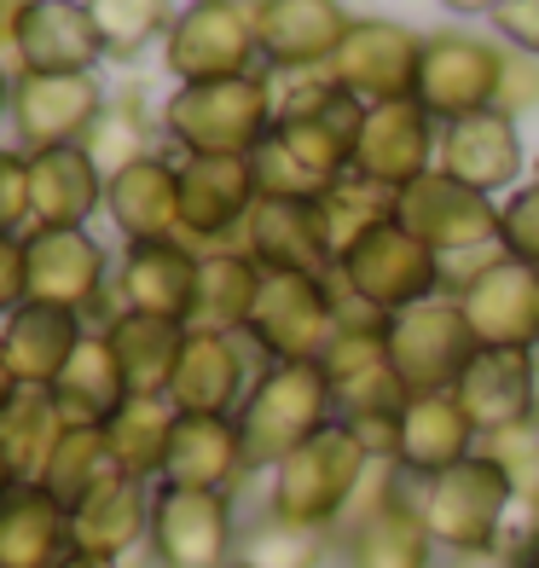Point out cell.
<instances>
[{
	"label": "cell",
	"mask_w": 539,
	"mask_h": 568,
	"mask_svg": "<svg viewBox=\"0 0 539 568\" xmlns=\"http://www.w3.org/2000/svg\"><path fill=\"white\" fill-rule=\"evenodd\" d=\"M359 122H366V105H359L354 93H343L330 75L302 82L285 105H278L267 140L255 145V158H250L262 197L319 203L354 169Z\"/></svg>",
	"instance_id": "obj_1"
},
{
	"label": "cell",
	"mask_w": 539,
	"mask_h": 568,
	"mask_svg": "<svg viewBox=\"0 0 539 568\" xmlns=\"http://www.w3.org/2000/svg\"><path fill=\"white\" fill-rule=\"evenodd\" d=\"M372 453L366 442L343 424V418H330L314 442H302L285 464L273 470V494H267V510L273 516H285V523L296 528H337L343 516L354 510L359 499V487H366L372 476Z\"/></svg>",
	"instance_id": "obj_2"
},
{
	"label": "cell",
	"mask_w": 539,
	"mask_h": 568,
	"mask_svg": "<svg viewBox=\"0 0 539 568\" xmlns=\"http://www.w3.org/2000/svg\"><path fill=\"white\" fill-rule=\"evenodd\" d=\"M330 377L319 359H278L250 383V395L238 406V435H244V458L250 470H278L302 442L330 424Z\"/></svg>",
	"instance_id": "obj_3"
},
{
	"label": "cell",
	"mask_w": 539,
	"mask_h": 568,
	"mask_svg": "<svg viewBox=\"0 0 539 568\" xmlns=\"http://www.w3.org/2000/svg\"><path fill=\"white\" fill-rule=\"evenodd\" d=\"M278 116L267 75H233V82H186L169 93L163 128L186 158H255Z\"/></svg>",
	"instance_id": "obj_4"
},
{
	"label": "cell",
	"mask_w": 539,
	"mask_h": 568,
	"mask_svg": "<svg viewBox=\"0 0 539 568\" xmlns=\"http://www.w3.org/2000/svg\"><path fill=\"white\" fill-rule=\"evenodd\" d=\"M517 505L510 481L499 476V464H487L481 453H470L465 464L418 481V510L435 534V546L452 557H487L499 551L505 534V510Z\"/></svg>",
	"instance_id": "obj_5"
},
{
	"label": "cell",
	"mask_w": 539,
	"mask_h": 568,
	"mask_svg": "<svg viewBox=\"0 0 539 568\" xmlns=\"http://www.w3.org/2000/svg\"><path fill=\"white\" fill-rule=\"evenodd\" d=\"M337 278H343V291L366 307V314L389 320V314H400V307H413V302L441 296L447 267H441V255H435L429 244H418L400 221H383L337 262Z\"/></svg>",
	"instance_id": "obj_6"
},
{
	"label": "cell",
	"mask_w": 539,
	"mask_h": 568,
	"mask_svg": "<svg viewBox=\"0 0 539 568\" xmlns=\"http://www.w3.org/2000/svg\"><path fill=\"white\" fill-rule=\"evenodd\" d=\"M383 337H389V359L406 395H452L465 366L481 354L458 296H429L400 307V314L383 320Z\"/></svg>",
	"instance_id": "obj_7"
},
{
	"label": "cell",
	"mask_w": 539,
	"mask_h": 568,
	"mask_svg": "<svg viewBox=\"0 0 539 568\" xmlns=\"http://www.w3.org/2000/svg\"><path fill=\"white\" fill-rule=\"evenodd\" d=\"M262 0H192L174 18L163 41V64L174 82H233V75H255L250 64L262 59V36H255Z\"/></svg>",
	"instance_id": "obj_8"
},
{
	"label": "cell",
	"mask_w": 539,
	"mask_h": 568,
	"mask_svg": "<svg viewBox=\"0 0 539 568\" xmlns=\"http://www.w3.org/2000/svg\"><path fill=\"white\" fill-rule=\"evenodd\" d=\"M505 64L510 47L470 36V30H435L424 36V59H418V105L435 122H458L476 111H499L505 99Z\"/></svg>",
	"instance_id": "obj_9"
},
{
	"label": "cell",
	"mask_w": 539,
	"mask_h": 568,
	"mask_svg": "<svg viewBox=\"0 0 539 568\" xmlns=\"http://www.w3.org/2000/svg\"><path fill=\"white\" fill-rule=\"evenodd\" d=\"M250 343L278 359H325L343 331V307L319 273H262V296L250 307Z\"/></svg>",
	"instance_id": "obj_10"
},
{
	"label": "cell",
	"mask_w": 539,
	"mask_h": 568,
	"mask_svg": "<svg viewBox=\"0 0 539 568\" xmlns=\"http://www.w3.org/2000/svg\"><path fill=\"white\" fill-rule=\"evenodd\" d=\"M255 203H262V186H255L250 158H186L180 163V244H192L197 255H244Z\"/></svg>",
	"instance_id": "obj_11"
},
{
	"label": "cell",
	"mask_w": 539,
	"mask_h": 568,
	"mask_svg": "<svg viewBox=\"0 0 539 568\" xmlns=\"http://www.w3.org/2000/svg\"><path fill=\"white\" fill-rule=\"evenodd\" d=\"M395 221L413 232L418 244H429L441 255V267L452 255H476L487 262V250L499 244V203L487 192H470L458 186L452 174L429 169L424 180H413L400 197H395Z\"/></svg>",
	"instance_id": "obj_12"
},
{
	"label": "cell",
	"mask_w": 539,
	"mask_h": 568,
	"mask_svg": "<svg viewBox=\"0 0 539 568\" xmlns=\"http://www.w3.org/2000/svg\"><path fill=\"white\" fill-rule=\"evenodd\" d=\"M343 562L348 568H435V534L418 510V494H406L395 470L372 494L359 487L354 510L343 516Z\"/></svg>",
	"instance_id": "obj_13"
},
{
	"label": "cell",
	"mask_w": 539,
	"mask_h": 568,
	"mask_svg": "<svg viewBox=\"0 0 539 568\" xmlns=\"http://www.w3.org/2000/svg\"><path fill=\"white\" fill-rule=\"evenodd\" d=\"M151 562L157 568H233L238 528L233 494H203V487H157L151 494Z\"/></svg>",
	"instance_id": "obj_14"
},
{
	"label": "cell",
	"mask_w": 539,
	"mask_h": 568,
	"mask_svg": "<svg viewBox=\"0 0 539 568\" xmlns=\"http://www.w3.org/2000/svg\"><path fill=\"white\" fill-rule=\"evenodd\" d=\"M418 59H424L418 30H406L395 18H354L348 41L325 64V75L343 93H354L359 105H395V99L418 93Z\"/></svg>",
	"instance_id": "obj_15"
},
{
	"label": "cell",
	"mask_w": 539,
	"mask_h": 568,
	"mask_svg": "<svg viewBox=\"0 0 539 568\" xmlns=\"http://www.w3.org/2000/svg\"><path fill=\"white\" fill-rule=\"evenodd\" d=\"M452 296L481 348H517V354L539 348V267L517 262V255H494Z\"/></svg>",
	"instance_id": "obj_16"
},
{
	"label": "cell",
	"mask_w": 539,
	"mask_h": 568,
	"mask_svg": "<svg viewBox=\"0 0 539 568\" xmlns=\"http://www.w3.org/2000/svg\"><path fill=\"white\" fill-rule=\"evenodd\" d=\"M111 111L99 75H18L12 82V128L23 158L59 145H82L93 122Z\"/></svg>",
	"instance_id": "obj_17"
},
{
	"label": "cell",
	"mask_w": 539,
	"mask_h": 568,
	"mask_svg": "<svg viewBox=\"0 0 539 568\" xmlns=\"http://www.w3.org/2000/svg\"><path fill=\"white\" fill-rule=\"evenodd\" d=\"M325 377H330V400H337V418H383V412L406 406V383L395 377L389 359V337H383V320H343L337 343L325 348Z\"/></svg>",
	"instance_id": "obj_18"
},
{
	"label": "cell",
	"mask_w": 539,
	"mask_h": 568,
	"mask_svg": "<svg viewBox=\"0 0 539 568\" xmlns=\"http://www.w3.org/2000/svg\"><path fill=\"white\" fill-rule=\"evenodd\" d=\"M435 116L418 99H395V105H366L359 122V145H354V174L377 180L389 192H406L413 180H424L435 169Z\"/></svg>",
	"instance_id": "obj_19"
},
{
	"label": "cell",
	"mask_w": 539,
	"mask_h": 568,
	"mask_svg": "<svg viewBox=\"0 0 539 568\" xmlns=\"http://www.w3.org/2000/svg\"><path fill=\"white\" fill-rule=\"evenodd\" d=\"M197 267H203V255H197L192 244H180V239L128 244V250H122V267H116L122 314H151V320L192 325Z\"/></svg>",
	"instance_id": "obj_20"
},
{
	"label": "cell",
	"mask_w": 539,
	"mask_h": 568,
	"mask_svg": "<svg viewBox=\"0 0 539 568\" xmlns=\"http://www.w3.org/2000/svg\"><path fill=\"white\" fill-rule=\"evenodd\" d=\"M12 53L18 75H93V64L105 59V41L82 0H30V12L18 18Z\"/></svg>",
	"instance_id": "obj_21"
},
{
	"label": "cell",
	"mask_w": 539,
	"mask_h": 568,
	"mask_svg": "<svg viewBox=\"0 0 539 568\" xmlns=\"http://www.w3.org/2000/svg\"><path fill=\"white\" fill-rule=\"evenodd\" d=\"M23 262H30V302L64 307V314H88L105 296L111 262L99 239L82 232H23Z\"/></svg>",
	"instance_id": "obj_22"
},
{
	"label": "cell",
	"mask_w": 539,
	"mask_h": 568,
	"mask_svg": "<svg viewBox=\"0 0 539 568\" xmlns=\"http://www.w3.org/2000/svg\"><path fill=\"white\" fill-rule=\"evenodd\" d=\"M244 395H250V366H244L238 337L186 331V348H180V366L169 383L174 412H186V418H238Z\"/></svg>",
	"instance_id": "obj_23"
},
{
	"label": "cell",
	"mask_w": 539,
	"mask_h": 568,
	"mask_svg": "<svg viewBox=\"0 0 539 568\" xmlns=\"http://www.w3.org/2000/svg\"><path fill=\"white\" fill-rule=\"evenodd\" d=\"M435 169L452 174L458 186H470V192H487V197L505 192L510 180L522 174V134H517V116H505V111H476V116L441 122Z\"/></svg>",
	"instance_id": "obj_24"
},
{
	"label": "cell",
	"mask_w": 539,
	"mask_h": 568,
	"mask_svg": "<svg viewBox=\"0 0 539 568\" xmlns=\"http://www.w3.org/2000/svg\"><path fill=\"white\" fill-rule=\"evenodd\" d=\"M354 18L343 0H262L255 36H262V59L273 70H325L348 41Z\"/></svg>",
	"instance_id": "obj_25"
},
{
	"label": "cell",
	"mask_w": 539,
	"mask_h": 568,
	"mask_svg": "<svg viewBox=\"0 0 539 568\" xmlns=\"http://www.w3.org/2000/svg\"><path fill=\"white\" fill-rule=\"evenodd\" d=\"M105 210V174L82 145L30 158V232H82Z\"/></svg>",
	"instance_id": "obj_26"
},
{
	"label": "cell",
	"mask_w": 539,
	"mask_h": 568,
	"mask_svg": "<svg viewBox=\"0 0 539 568\" xmlns=\"http://www.w3.org/2000/svg\"><path fill=\"white\" fill-rule=\"evenodd\" d=\"M476 424L458 406V395H406L400 406V447H395V470L406 476H441L452 464H465L476 453Z\"/></svg>",
	"instance_id": "obj_27"
},
{
	"label": "cell",
	"mask_w": 539,
	"mask_h": 568,
	"mask_svg": "<svg viewBox=\"0 0 539 568\" xmlns=\"http://www.w3.org/2000/svg\"><path fill=\"white\" fill-rule=\"evenodd\" d=\"M244 255L262 273H319L337 267L325 244V226L314 203H285V197H262L244 226Z\"/></svg>",
	"instance_id": "obj_28"
},
{
	"label": "cell",
	"mask_w": 539,
	"mask_h": 568,
	"mask_svg": "<svg viewBox=\"0 0 539 568\" xmlns=\"http://www.w3.org/2000/svg\"><path fill=\"white\" fill-rule=\"evenodd\" d=\"M250 476L238 418H186L180 412L174 442L163 458V487H203V494H233Z\"/></svg>",
	"instance_id": "obj_29"
},
{
	"label": "cell",
	"mask_w": 539,
	"mask_h": 568,
	"mask_svg": "<svg viewBox=\"0 0 539 568\" xmlns=\"http://www.w3.org/2000/svg\"><path fill=\"white\" fill-rule=\"evenodd\" d=\"M105 210L128 244L180 239V169L169 158H140L105 180Z\"/></svg>",
	"instance_id": "obj_30"
},
{
	"label": "cell",
	"mask_w": 539,
	"mask_h": 568,
	"mask_svg": "<svg viewBox=\"0 0 539 568\" xmlns=\"http://www.w3.org/2000/svg\"><path fill=\"white\" fill-rule=\"evenodd\" d=\"M82 337H88L82 314H64V307H47V302H23L0 325V359H7V372L23 389H53Z\"/></svg>",
	"instance_id": "obj_31"
},
{
	"label": "cell",
	"mask_w": 539,
	"mask_h": 568,
	"mask_svg": "<svg viewBox=\"0 0 539 568\" xmlns=\"http://www.w3.org/2000/svg\"><path fill=\"white\" fill-rule=\"evenodd\" d=\"M140 539H151V487L134 476H111L70 510V551L122 562Z\"/></svg>",
	"instance_id": "obj_32"
},
{
	"label": "cell",
	"mask_w": 539,
	"mask_h": 568,
	"mask_svg": "<svg viewBox=\"0 0 539 568\" xmlns=\"http://www.w3.org/2000/svg\"><path fill=\"white\" fill-rule=\"evenodd\" d=\"M458 406L470 412L476 435H494L505 424L533 418V354L517 348H481L458 377Z\"/></svg>",
	"instance_id": "obj_33"
},
{
	"label": "cell",
	"mask_w": 539,
	"mask_h": 568,
	"mask_svg": "<svg viewBox=\"0 0 539 568\" xmlns=\"http://www.w3.org/2000/svg\"><path fill=\"white\" fill-rule=\"evenodd\" d=\"M70 557V510L41 481L0 499V568H59Z\"/></svg>",
	"instance_id": "obj_34"
},
{
	"label": "cell",
	"mask_w": 539,
	"mask_h": 568,
	"mask_svg": "<svg viewBox=\"0 0 539 568\" xmlns=\"http://www.w3.org/2000/svg\"><path fill=\"white\" fill-rule=\"evenodd\" d=\"M53 400L64 412V424H82V429H105L116 412H122L128 377H122V359H116L105 331H88V337L75 343L70 366L53 383Z\"/></svg>",
	"instance_id": "obj_35"
},
{
	"label": "cell",
	"mask_w": 539,
	"mask_h": 568,
	"mask_svg": "<svg viewBox=\"0 0 539 568\" xmlns=\"http://www.w3.org/2000/svg\"><path fill=\"white\" fill-rule=\"evenodd\" d=\"M105 337L122 359L128 395H169L180 348H186V325L174 320H151V314H116L105 325Z\"/></svg>",
	"instance_id": "obj_36"
},
{
	"label": "cell",
	"mask_w": 539,
	"mask_h": 568,
	"mask_svg": "<svg viewBox=\"0 0 539 568\" xmlns=\"http://www.w3.org/2000/svg\"><path fill=\"white\" fill-rule=\"evenodd\" d=\"M262 296V267L238 250H221V255H203L197 267V302H192V325L186 331H226L238 337L250 325V307Z\"/></svg>",
	"instance_id": "obj_37"
},
{
	"label": "cell",
	"mask_w": 539,
	"mask_h": 568,
	"mask_svg": "<svg viewBox=\"0 0 539 568\" xmlns=\"http://www.w3.org/2000/svg\"><path fill=\"white\" fill-rule=\"evenodd\" d=\"M174 424H180V412H174L169 395H128L122 412L105 424V442H111V453H116V470L134 476V481L163 476Z\"/></svg>",
	"instance_id": "obj_38"
},
{
	"label": "cell",
	"mask_w": 539,
	"mask_h": 568,
	"mask_svg": "<svg viewBox=\"0 0 539 568\" xmlns=\"http://www.w3.org/2000/svg\"><path fill=\"white\" fill-rule=\"evenodd\" d=\"M64 429L70 424H64L53 389H18V400L0 412V447H7L18 481H41V470H47V458H53Z\"/></svg>",
	"instance_id": "obj_39"
},
{
	"label": "cell",
	"mask_w": 539,
	"mask_h": 568,
	"mask_svg": "<svg viewBox=\"0 0 539 568\" xmlns=\"http://www.w3.org/2000/svg\"><path fill=\"white\" fill-rule=\"evenodd\" d=\"M395 197H400V192H389V186H377V180H366V174L348 169L337 186L314 203L319 226H325V244H330V262H343V255L366 239L372 226L395 221Z\"/></svg>",
	"instance_id": "obj_40"
},
{
	"label": "cell",
	"mask_w": 539,
	"mask_h": 568,
	"mask_svg": "<svg viewBox=\"0 0 539 568\" xmlns=\"http://www.w3.org/2000/svg\"><path fill=\"white\" fill-rule=\"evenodd\" d=\"M111 476H122V470H116V453H111V442H105V429L70 424V429L59 435L53 458H47L41 487H47V494H53L64 510H75V505L93 494V487H105Z\"/></svg>",
	"instance_id": "obj_41"
},
{
	"label": "cell",
	"mask_w": 539,
	"mask_h": 568,
	"mask_svg": "<svg viewBox=\"0 0 539 568\" xmlns=\"http://www.w3.org/2000/svg\"><path fill=\"white\" fill-rule=\"evenodd\" d=\"M99 41H105V59H140L151 41H169L174 30V0H82Z\"/></svg>",
	"instance_id": "obj_42"
},
{
	"label": "cell",
	"mask_w": 539,
	"mask_h": 568,
	"mask_svg": "<svg viewBox=\"0 0 539 568\" xmlns=\"http://www.w3.org/2000/svg\"><path fill=\"white\" fill-rule=\"evenodd\" d=\"M238 562L244 568H319L325 562V534L296 528V523L267 510L262 523L238 539Z\"/></svg>",
	"instance_id": "obj_43"
},
{
	"label": "cell",
	"mask_w": 539,
	"mask_h": 568,
	"mask_svg": "<svg viewBox=\"0 0 539 568\" xmlns=\"http://www.w3.org/2000/svg\"><path fill=\"white\" fill-rule=\"evenodd\" d=\"M476 453L487 464H499V476L510 481L517 505H539V418H522V424H505L494 435H481Z\"/></svg>",
	"instance_id": "obj_44"
},
{
	"label": "cell",
	"mask_w": 539,
	"mask_h": 568,
	"mask_svg": "<svg viewBox=\"0 0 539 568\" xmlns=\"http://www.w3.org/2000/svg\"><path fill=\"white\" fill-rule=\"evenodd\" d=\"M82 151L99 163V174H122L128 163H140V158H151V145H145V122L134 116V111H122V105H111L105 116L93 122V134L82 140Z\"/></svg>",
	"instance_id": "obj_45"
},
{
	"label": "cell",
	"mask_w": 539,
	"mask_h": 568,
	"mask_svg": "<svg viewBox=\"0 0 539 568\" xmlns=\"http://www.w3.org/2000/svg\"><path fill=\"white\" fill-rule=\"evenodd\" d=\"M499 250L539 267V186H522L510 203H499Z\"/></svg>",
	"instance_id": "obj_46"
},
{
	"label": "cell",
	"mask_w": 539,
	"mask_h": 568,
	"mask_svg": "<svg viewBox=\"0 0 539 568\" xmlns=\"http://www.w3.org/2000/svg\"><path fill=\"white\" fill-rule=\"evenodd\" d=\"M30 226V158L0 145V239H23Z\"/></svg>",
	"instance_id": "obj_47"
},
{
	"label": "cell",
	"mask_w": 539,
	"mask_h": 568,
	"mask_svg": "<svg viewBox=\"0 0 539 568\" xmlns=\"http://www.w3.org/2000/svg\"><path fill=\"white\" fill-rule=\"evenodd\" d=\"M494 30H499L505 47L539 59V0H499V7H494Z\"/></svg>",
	"instance_id": "obj_48"
},
{
	"label": "cell",
	"mask_w": 539,
	"mask_h": 568,
	"mask_svg": "<svg viewBox=\"0 0 539 568\" xmlns=\"http://www.w3.org/2000/svg\"><path fill=\"white\" fill-rule=\"evenodd\" d=\"M30 302V262H23V239H0V320H12Z\"/></svg>",
	"instance_id": "obj_49"
},
{
	"label": "cell",
	"mask_w": 539,
	"mask_h": 568,
	"mask_svg": "<svg viewBox=\"0 0 539 568\" xmlns=\"http://www.w3.org/2000/svg\"><path fill=\"white\" fill-rule=\"evenodd\" d=\"M522 105H539V59L517 53L510 47V64H505V99H499V111L505 116H517Z\"/></svg>",
	"instance_id": "obj_50"
},
{
	"label": "cell",
	"mask_w": 539,
	"mask_h": 568,
	"mask_svg": "<svg viewBox=\"0 0 539 568\" xmlns=\"http://www.w3.org/2000/svg\"><path fill=\"white\" fill-rule=\"evenodd\" d=\"M30 12V0H0V47H12L18 36V18Z\"/></svg>",
	"instance_id": "obj_51"
},
{
	"label": "cell",
	"mask_w": 539,
	"mask_h": 568,
	"mask_svg": "<svg viewBox=\"0 0 539 568\" xmlns=\"http://www.w3.org/2000/svg\"><path fill=\"white\" fill-rule=\"evenodd\" d=\"M441 7H447V12H458V18H481V12L494 18V7H499V0H441Z\"/></svg>",
	"instance_id": "obj_52"
},
{
	"label": "cell",
	"mask_w": 539,
	"mask_h": 568,
	"mask_svg": "<svg viewBox=\"0 0 539 568\" xmlns=\"http://www.w3.org/2000/svg\"><path fill=\"white\" fill-rule=\"evenodd\" d=\"M59 568H122L116 557H93V551H70Z\"/></svg>",
	"instance_id": "obj_53"
},
{
	"label": "cell",
	"mask_w": 539,
	"mask_h": 568,
	"mask_svg": "<svg viewBox=\"0 0 539 568\" xmlns=\"http://www.w3.org/2000/svg\"><path fill=\"white\" fill-rule=\"evenodd\" d=\"M18 389H23V383H18V377L7 372V359H0V412H7V406L18 400Z\"/></svg>",
	"instance_id": "obj_54"
},
{
	"label": "cell",
	"mask_w": 539,
	"mask_h": 568,
	"mask_svg": "<svg viewBox=\"0 0 539 568\" xmlns=\"http://www.w3.org/2000/svg\"><path fill=\"white\" fill-rule=\"evenodd\" d=\"M18 487V470H12V458H7V447H0V499H7Z\"/></svg>",
	"instance_id": "obj_55"
},
{
	"label": "cell",
	"mask_w": 539,
	"mask_h": 568,
	"mask_svg": "<svg viewBox=\"0 0 539 568\" xmlns=\"http://www.w3.org/2000/svg\"><path fill=\"white\" fill-rule=\"evenodd\" d=\"M0 116H12V75L0 70Z\"/></svg>",
	"instance_id": "obj_56"
},
{
	"label": "cell",
	"mask_w": 539,
	"mask_h": 568,
	"mask_svg": "<svg viewBox=\"0 0 539 568\" xmlns=\"http://www.w3.org/2000/svg\"><path fill=\"white\" fill-rule=\"evenodd\" d=\"M533 418H539V348H533Z\"/></svg>",
	"instance_id": "obj_57"
},
{
	"label": "cell",
	"mask_w": 539,
	"mask_h": 568,
	"mask_svg": "<svg viewBox=\"0 0 539 568\" xmlns=\"http://www.w3.org/2000/svg\"><path fill=\"white\" fill-rule=\"evenodd\" d=\"M533 186H539V158H533Z\"/></svg>",
	"instance_id": "obj_58"
},
{
	"label": "cell",
	"mask_w": 539,
	"mask_h": 568,
	"mask_svg": "<svg viewBox=\"0 0 539 568\" xmlns=\"http://www.w3.org/2000/svg\"><path fill=\"white\" fill-rule=\"evenodd\" d=\"M233 568H244V562H233Z\"/></svg>",
	"instance_id": "obj_59"
}]
</instances>
